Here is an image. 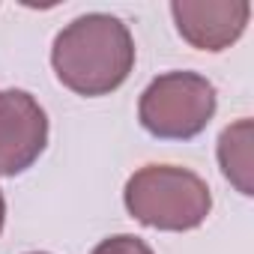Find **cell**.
<instances>
[{
    "label": "cell",
    "instance_id": "1",
    "mask_svg": "<svg viewBox=\"0 0 254 254\" xmlns=\"http://www.w3.org/2000/svg\"><path fill=\"white\" fill-rule=\"evenodd\" d=\"M51 63L60 84L72 93L105 96L129 78L135 66V42L120 18L90 12L57 33Z\"/></svg>",
    "mask_w": 254,
    "mask_h": 254
},
{
    "label": "cell",
    "instance_id": "2",
    "mask_svg": "<svg viewBox=\"0 0 254 254\" xmlns=\"http://www.w3.org/2000/svg\"><path fill=\"white\" fill-rule=\"evenodd\" d=\"M126 209L156 230H194L212 209L209 186L174 165H150L126 183Z\"/></svg>",
    "mask_w": 254,
    "mask_h": 254
},
{
    "label": "cell",
    "instance_id": "3",
    "mask_svg": "<svg viewBox=\"0 0 254 254\" xmlns=\"http://www.w3.org/2000/svg\"><path fill=\"white\" fill-rule=\"evenodd\" d=\"M141 126L168 141L200 135L215 114V87L197 72L159 75L141 96Z\"/></svg>",
    "mask_w": 254,
    "mask_h": 254
},
{
    "label": "cell",
    "instance_id": "4",
    "mask_svg": "<svg viewBox=\"0 0 254 254\" xmlns=\"http://www.w3.org/2000/svg\"><path fill=\"white\" fill-rule=\"evenodd\" d=\"M48 144V117L24 90H0V177L27 171Z\"/></svg>",
    "mask_w": 254,
    "mask_h": 254
},
{
    "label": "cell",
    "instance_id": "5",
    "mask_svg": "<svg viewBox=\"0 0 254 254\" xmlns=\"http://www.w3.org/2000/svg\"><path fill=\"white\" fill-rule=\"evenodd\" d=\"M171 12L186 42L200 51H221L242 36L251 15V3L248 0H206V3L177 0L171 3Z\"/></svg>",
    "mask_w": 254,
    "mask_h": 254
},
{
    "label": "cell",
    "instance_id": "6",
    "mask_svg": "<svg viewBox=\"0 0 254 254\" xmlns=\"http://www.w3.org/2000/svg\"><path fill=\"white\" fill-rule=\"evenodd\" d=\"M218 162L224 177L242 194H251V120H239L221 132Z\"/></svg>",
    "mask_w": 254,
    "mask_h": 254
},
{
    "label": "cell",
    "instance_id": "7",
    "mask_svg": "<svg viewBox=\"0 0 254 254\" xmlns=\"http://www.w3.org/2000/svg\"><path fill=\"white\" fill-rule=\"evenodd\" d=\"M93 254H153V248L138 236L123 233V236H111V239L99 242L93 248Z\"/></svg>",
    "mask_w": 254,
    "mask_h": 254
},
{
    "label": "cell",
    "instance_id": "8",
    "mask_svg": "<svg viewBox=\"0 0 254 254\" xmlns=\"http://www.w3.org/2000/svg\"><path fill=\"white\" fill-rule=\"evenodd\" d=\"M3 218H6V203H3V194H0V230H3Z\"/></svg>",
    "mask_w": 254,
    "mask_h": 254
},
{
    "label": "cell",
    "instance_id": "9",
    "mask_svg": "<svg viewBox=\"0 0 254 254\" xmlns=\"http://www.w3.org/2000/svg\"><path fill=\"white\" fill-rule=\"evenodd\" d=\"M33 254H42V251H33Z\"/></svg>",
    "mask_w": 254,
    "mask_h": 254
}]
</instances>
